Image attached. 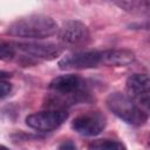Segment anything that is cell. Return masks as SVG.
Here are the masks:
<instances>
[{
  "label": "cell",
  "instance_id": "obj_1",
  "mask_svg": "<svg viewBox=\"0 0 150 150\" xmlns=\"http://www.w3.org/2000/svg\"><path fill=\"white\" fill-rule=\"evenodd\" d=\"M45 105L50 109H67L77 103L93 101L86 81L79 75L66 74L53 79Z\"/></svg>",
  "mask_w": 150,
  "mask_h": 150
},
{
  "label": "cell",
  "instance_id": "obj_2",
  "mask_svg": "<svg viewBox=\"0 0 150 150\" xmlns=\"http://www.w3.org/2000/svg\"><path fill=\"white\" fill-rule=\"evenodd\" d=\"M59 30L56 22L43 14H32L20 18L8 26L7 34L22 39H46Z\"/></svg>",
  "mask_w": 150,
  "mask_h": 150
},
{
  "label": "cell",
  "instance_id": "obj_3",
  "mask_svg": "<svg viewBox=\"0 0 150 150\" xmlns=\"http://www.w3.org/2000/svg\"><path fill=\"white\" fill-rule=\"evenodd\" d=\"M105 103L108 109L114 115L130 125L139 127L143 125L148 120L146 112L135 104L129 96L122 93H111L107 97Z\"/></svg>",
  "mask_w": 150,
  "mask_h": 150
},
{
  "label": "cell",
  "instance_id": "obj_4",
  "mask_svg": "<svg viewBox=\"0 0 150 150\" xmlns=\"http://www.w3.org/2000/svg\"><path fill=\"white\" fill-rule=\"evenodd\" d=\"M68 118L67 109H50L38 111L26 117V124L40 132H50L60 128Z\"/></svg>",
  "mask_w": 150,
  "mask_h": 150
},
{
  "label": "cell",
  "instance_id": "obj_5",
  "mask_svg": "<svg viewBox=\"0 0 150 150\" xmlns=\"http://www.w3.org/2000/svg\"><path fill=\"white\" fill-rule=\"evenodd\" d=\"M57 38L62 46L79 48L86 46L90 40L88 27L79 20H68L62 23L57 30Z\"/></svg>",
  "mask_w": 150,
  "mask_h": 150
},
{
  "label": "cell",
  "instance_id": "obj_6",
  "mask_svg": "<svg viewBox=\"0 0 150 150\" xmlns=\"http://www.w3.org/2000/svg\"><path fill=\"white\" fill-rule=\"evenodd\" d=\"M102 64V50H81L67 54L59 61V67L62 70L70 69H88Z\"/></svg>",
  "mask_w": 150,
  "mask_h": 150
},
{
  "label": "cell",
  "instance_id": "obj_7",
  "mask_svg": "<svg viewBox=\"0 0 150 150\" xmlns=\"http://www.w3.org/2000/svg\"><path fill=\"white\" fill-rule=\"evenodd\" d=\"M107 125V117L100 111H88L76 116L71 122V128L81 136H96Z\"/></svg>",
  "mask_w": 150,
  "mask_h": 150
},
{
  "label": "cell",
  "instance_id": "obj_8",
  "mask_svg": "<svg viewBox=\"0 0 150 150\" xmlns=\"http://www.w3.org/2000/svg\"><path fill=\"white\" fill-rule=\"evenodd\" d=\"M16 52H21L29 60H54L62 53V48L55 43L14 42Z\"/></svg>",
  "mask_w": 150,
  "mask_h": 150
},
{
  "label": "cell",
  "instance_id": "obj_9",
  "mask_svg": "<svg viewBox=\"0 0 150 150\" xmlns=\"http://www.w3.org/2000/svg\"><path fill=\"white\" fill-rule=\"evenodd\" d=\"M135 61L134 52L129 49H107L102 50V64L110 67H123Z\"/></svg>",
  "mask_w": 150,
  "mask_h": 150
},
{
  "label": "cell",
  "instance_id": "obj_10",
  "mask_svg": "<svg viewBox=\"0 0 150 150\" xmlns=\"http://www.w3.org/2000/svg\"><path fill=\"white\" fill-rule=\"evenodd\" d=\"M125 90L131 97H143L150 93V77L145 74H132L127 79Z\"/></svg>",
  "mask_w": 150,
  "mask_h": 150
},
{
  "label": "cell",
  "instance_id": "obj_11",
  "mask_svg": "<svg viewBox=\"0 0 150 150\" xmlns=\"http://www.w3.org/2000/svg\"><path fill=\"white\" fill-rule=\"evenodd\" d=\"M89 149H97V150H114V149H125V146L114 139H97L91 142L88 145Z\"/></svg>",
  "mask_w": 150,
  "mask_h": 150
},
{
  "label": "cell",
  "instance_id": "obj_12",
  "mask_svg": "<svg viewBox=\"0 0 150 150\" xmlns=\"http://www.w3.org/2000/svg\"><path fill=\"white\" fill-rule=\"evenodd\" d=\"M16 54V48L14 46V42H1L0 46V56L4 61L12 60Z\"/></svg>",
  "mask_w": 150,
  "mask_h": 150
},
{
  "label": "cell",
  "instance_id": "obj_13",
  "mask_svg": "<svg viewBox=\"0 0 150 150\" xmlns=\"http://www.w3.org/2000/svg\"><path fill=\"white\" fill-rule=\"evenodd\" d=\"M12 90V84L7 81H5V79L1 80V98H5Z\"/></svg>",
  "mask_w": 150,
  "mask_h": 150
},
{
  "label": "cell",
  "instance_id": "obj_14",
  "mask_svg": "<svg viewBox=\"0 0 150 150\" xmlns=\"http://www.w3.org/2000/svg\"><path fill=\"white\" fill-rule=\"evenodd\" d=\"M59 148H60V149H70V150H73V149H75V148H76V145H75L71 141H67V142L62 143Z\"/></svg>",
  "mask_w": 150,
  "mask_h": 150
},
{
  "label": "cell",
  "instance_id": "obj_15",
  "mask_svg": "<svg viewBox=\"0 0 150 150\" xmlns=\"http://www.w3.org/2000/svg\"><path fill=\"white\" fill-rule=\"evenodd\" d=\"M141 103H142L148 110H150V95H145V96L141 97Z\"/></svg>",
  "mask_w": 150,
  "mask_h": 150
},
{
  "label": "cell",
  "instance_id": "obj_16",
  "mask_svg": "<svg viewBox=\"0 0 150 150\" xmlns=\"http://www.w3.org/2000/svg\"><path fill=\"white\" fill-rule=\"evenodd\" d=\"M149 144H150V141H149Z\"/></svg>",
  "mask_w": 150,
  "mask_h": 150
}]
</instances>
